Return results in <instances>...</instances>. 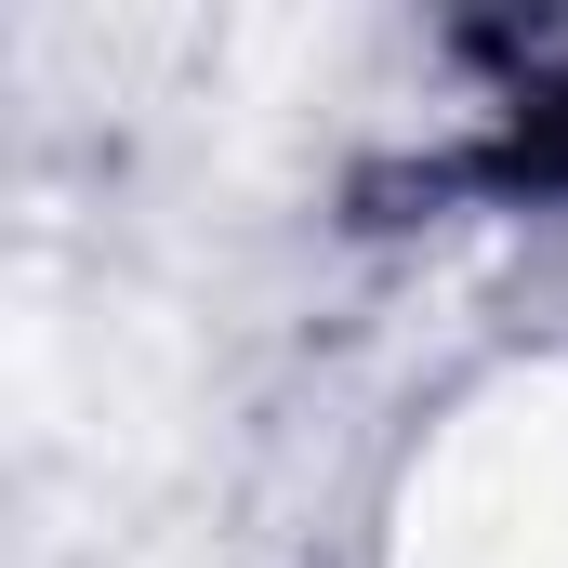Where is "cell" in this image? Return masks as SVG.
Listing matches in <instances>:
<instances>
[{"label":"cell","instance_id":"6da1fadb","mask_svg":"<svg viewBox=\"0 0 568 568\" xmlns=\"http://www.w3.org/2000/svg\"><path fill=\"white\" fill-rule=\"evenodd\" d=\"M516 172H568V93H556V106H529V133H516Z\"/></svg>","mask_w":568,"mask_h":568}]
</instances>
